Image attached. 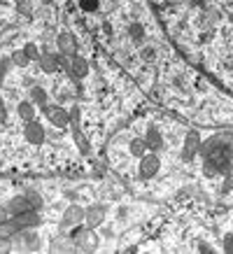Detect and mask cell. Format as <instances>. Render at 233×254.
Returning a JSON list of instances; mask_svg holds the SVG:
<instances>
[{
	"instance_id": "cell-5",
	"label": "cell",
	"mask_w": 233,
	"mask_h": 254,
	"mask_svg": "<svg viewBox=\"0 0 233 254\" xmlns=\"http://www.w3.org/2000/svg\"><path fill=\"white\" fill-rule=\"evenodd\" d=\"M198 149H201V135H198V131H189L184 138V147H182V159L191 161L198 154Z\"/></svg>"
},
{
	"instance_id": "cell-15",
	"label": "cell",
	"mask_w": 233,
	"mask_h": 254,
	"mask_svg": "<svg viewBox=\"0 0 233 254\" xmlns=\"http://www.w3.org/2000/svg\"><path fill=\"white\" fill-rule=\"evenodd\" d=\"M145 142H147L149 149H161V147H163V135H161V131H156V128H149V131H147V138H145Z\"/></svg>"
},
{
	"instance_id": "cell-14",
	"label": "cell",
	"mask_w": 233,
	"mask_h": 254,
	"mask_svg": "<svg viewBox=\"0 0 233 254\" xmlns=\"http://www.w3.org/2000/svg\"><path fill=\"white\" fill-rule=\"evenodd\" d=\"M21 231V226H19V222L16 219H12V222H5L0 224V240H9V238H14L16 233Z\"/></svg>"
},
{
	"instance_id": "cell-30",
	"label": "cell",
	"mask_w": 233,
	"mask_h": 254,
	"mask_svg": "<svg viewBox=\"0 0 233 254\" xmlns=\"http://www.w3.org/2000/svg\"><path fill=\"white\" fill-rule=\"evenodd\" d=\"M9 250H12V247H9L7 243H0V252H9Z\"/></svg>"
},
{
	"instance_id": "cell-27",
	"label": "cell",
	"mask_w": 233,
	"mask_h": 254,
	"mask_svg": "<svg viewBox=\"0 0 233 254\" xmlns=\"http://www.w3.org/2000/svg\"><path fill=\"white\" fill-rule=\"evenodd\" d=\"M224 250H226V252H233V238H226Z\"/></svg>"
},
{
	"instance_id": "cell-6",
	"label": "cell",
	"mask_w": 233,
	"mask_h": 254,
	"mask_svg": "<svg viewBox=\"0 0 233 254\" xmlns=\"http://www.w3.org/2000/svg\"><path fill=\"white\" fill-rule=\"evenodd\" d=\"M23 138L28 140L31 145H42V142H45V128H42V124H38L35 119H33V122H26V126H23Z\"/></svg>"
},
{
	"instance_id": "cell-9",
	"label": "cell",
	"mask_w": 233,
	"mask_h": 254,
	"mask_svg": "<svg viewBox=\"0 0 233 254\" xmlns=\"http://www.w3.org/2000/svg\"><path fill=\"white\" fill-rule=\"evenodd\" d=\"M28 210H35L33 208V203L28 198H26V193L23 196H14V198L7 203V212L9 215H21V212H28Z\"/></svg>"
},
{
	"instance_id": "cell-24",
	"label": "cell",
	"mask_w": 233,
	"mask_h": 254,
	"mask_svg": "<svg viewBox=\"0 0 233 254\" xmlns=\"http://www.w3.org/2000/svg\"><path fill=\"white\" fill-rule=\"evenodd\" d=\"M75 140H77V145L82 147V152H84V154H89V145H86L84 135H82V133H79V128H77V131H75Z\"/></svg>"
},
{
	"instance_id": "cell-1",
	"label": "cell",
	"mask_w": 233,
	"mask_h": 254,
	"mask_svg": "<svg viewBox=\"0 0 233 254\" xmlns=\"http://www.w3.org/2000/svg\"><path fill=\"white\" fill-rule=\"evenodd\" d=\"M75 243H77V250L82 252H93L98 247V236L93 233V229H77L75 231Z\"/></svg>"
},
{
	"instance_id": "cell-16",
	"label": "cell",
	"mask_w": 233,
	"mask_h": 254,
	"mask_svg": "<svg viewBox=\"0 0 233 254\" xmlns=\"http://www.w3.org/2000/svg\"><path fill=\"white\" fill-rule=\"evenodd\" d=\"M16 112H19V117H21L23 122H33L35 119V110H33L31 103H19Z\"/></svg>"
},
{
	"instance_id": "cell-8",
	"label": "cell",
	"mask_w": 233,
	"mask_h": 254,
	"mask_svg": "<svg viewBox=\"0 0 233 254\" xmlns=\"http://www.w3.org/2000/svg\"><path fill=\"white\" fill-rule=\"evenodd\" d=\"M161 168V161H159V156L156 154H145L142 156V161H140V175L142 177H154Z\"/></svg>"
},
{
	"instance_id": "cell-23",
	"label": "cell",
	"mask_w": 233,
	"mask_h": 254,
	"mask_svg": "<svg viewBox=\"0 0 233 254\" xmlns=\"http://www.w3.org/2000/svg\"><path fill=\"white\" fill-rule=\"evenodd\" d=\"M23 52H26V56H28L31 61H33V59H40V52H38V47H35V45H26V47H23Z\"/></svg>"
},
{
	"instance_id": "cell-10",
	"label": "cell",
	"mask_w": 233,
	"mask_h": 254,
	"mask_svg": "<svg viewBox=\"0 0 233 254\" xmlns=\"http://www.w3.org/2000/svg\"><path fill=\"white\" fill-rule=\"evenodd\" d=\"M103 219H105V205H91L89 210H84V222L89 224V226H98V224H103Z\"/></svg>"
},
{
	"instance_id": "cell-19",
	"label": "cell",
	"mask_w": 233,
	"mask_h": 254,
	"mask_svg": "<svg viewBox=\"0 0 233 254\" xmlns=\"http://www.w3.org/2000/svg\"><path fill=\"white\" fill-rule=\"evenodd\" d=\"M31 98L35 100L38 105H47V93L42 91L40 86H35V89H33V91H31Z\"/></svg>"
},
{
	"instance_id": "cell-7",
	"label": "cell",
	"mask_w": 233,
	"mask_h": 254,
	"mask_svg": "<svg viewBox=\"0 0 233 254\" xmlns=\"http://www.w3.org/2000/svg\"><path fill=\"white\" fill-rule=\"evenodd\" d=\"M56 45H58L61 56H68V59L77 56V40H75V35H72V33H61V35H58V40H56Z\"/></svg>"
},
{
	"instance_id": "cell-25",
	"label": "cell",
	"mask_w": 233,
	"mask_h": 254,
	"mask_svg": "<svg viewBox=\"0 0 233 254\" xmlns=\"http://www.w3.org/2000/svg\"><path fill=\"white\" fill-rule=\"evenodd\" d=\"M82 7L84 9H96L98 7V0H82Z\"/></svg>"
},
{
	"instance_id": "cell-11",
	"label": "cell",
	"mask_w": 233,
	"mask_h": 254,
	"mask_svg": "<svg viewBox=\"0 0 233 254\" xmlns=\"http://www.w3.org/2000/svg\"><path fill=\"white\" fill-rule=\"evenodd\" d=\"M70 75H72V77H77V79H82V77H86V75H89V63H86L84 56H72Z\"/></svg>"
},
{
	"instance_id": "cell-21",
	"label": "cell",
	"mask_w": 233,
	"mask_h": 254,
	"mask_svg": "<svg viewBox=\"0 0 233 254\" xmlns=\"http://www.w3.org/2000/svg\"><path fill=\"white\" fill-rule=\"evenodd\" d=\"M131 35L135 42H142L145 40V31H142V26L140 23H135V26H131Z\"/></svg>"
},
{
	"instance_id": "cell-13",
	"label": "cell",
	"mask_w": 233,
	"mask_h": 254,
	"mask_svg": "<svg viewBox=\"0 0 233 254\" xmlns=\"http://www.w3.org/2000/svg\"><path fill=\"white\" fill-rule=\"evenodd\" d=\"M14 219L19 222V226H21V229H33V226H38V224H40V215H38V212H33V210L16 215Z\"/></svg>"
},
{
	"instance_id": "cell-20",
	"label": "cell",
	"mask_w": 233,
	"mask_h": 254,
	"mask_svg": "<svg viewBox=\"0 0 233 254\" xmlns=\"http://www.w3.org/2000/svg\"><path fill=\"white\" fill-rule=\"evenodd\" d=\"M14 63L19 65V68H26V65L31 63V59L26 56V52H23V49H19V52H14Z\"/></svg>"
},
{
	"instance_id": "cell-26",
	"label": "cell",
	"mask_w": 233,
	"mask_h": 254,
	"mask_svg": "<svg viewBox=\"0 0 233 254\" xmlns=\"http://www.w3.org/2000/svg\"><path fill=\"white\" fill-rule=\"evenodd\" d=\"M7 215H9V212H7V205H0V224L7 219Z\"/></svg>"
},
{
	"instance_id": "cell-29",
	"label": "cell",
	"mask_w": 233,
	"mask_h": 254,
	"mask_svg": "<svg viewBox=\"0 0 233 254\" xmlns=\"http://www.w3.org/2000/svg\"><path fill=\"white\" fill-rule=\"evenodd\" d=\"M0 122H5V105H2V100H0Z\"/></svg>"
},
{
	"instance_id": "cell-17",
	"label": "cell",
	"mask_w": 233,
	"mask_h": 254,
	"mask_svg": "<svg viewBox=\"0 0 233 254\" xmlns=\"http://www.w3.org/2000/svg\"><path fill=\"white\" fill-rule=\"evenodd\" d=\"M128 149H131L133 156H140V159H142V156H145V149H149V147L145 140H133L131 145H128Z\"/></svg>"
},
{
	"instance_id": "cell-12",
	"label": "cell",
	"mask_w": 233,
	"mask_h": 254,
	"mask_svg": "<svg viewBox=\"0 0 233 254\" xmlns=\"http://www.w3.org/2000/svg\"><path fill=\"white\" fill-rule=\"evenodd\" d=\"M40 65H42V70H45V72H49V75H52V72H56V70L61 68V59H58L56 54H42V56H40Z\"/></svg>"
},
{
	"instance_id": "cell-3",
	"label": "cell",
	"mask_w": 233,
	"mask_h": 254,
	"mask_svg": "<svg viewBox=\"0 0 233 254\" xmlns=\"http://www.w3.org/2000/svg\"><path fill=\"white\" fill-rule=\"evenodd\" d=\"M82 222H84V210L79 208V205H68L65 212L61 215V226L63 229H77Z\"/></svg>"
},
{
	"instance_id": "cell-22",
	"label": "cell",
	"mask_w": 233,
	"mask_h": 254,
	"mask_svg": "<svg viewBox=\"0 0 233 254\" xmlns=\"http://www.w3.org/2000/svg\"><path fill=\"white\" fill-rule=\"evenodd\" d=\"M26 198L33 203V208H40V205H42V196L35 191H26Z\"/></svg>"
},
{
	"instance_id": "cell-4",
	"label": "cell",
	"mask_w": 233,
	"mask_h": 254,
	"mask_svg": "<svg viewBox=\"0 0 233 254\" xmlns=\"http://www.w3.org/2000/svg\"><path fill=\"white\" fill-rule=\"evenodd\" d=\"M42 108H45L47 119L54 124V126H61V128H65V126L70 124V112H65L61 105H42Z\"/></svg>"
},
{
	"instance_id": "cell-2",
	"label": "cell",
	"mask_w": 233,
	"mask_h": 254,
	"mask_svg": "<svg viewBox=\"0 0 233 254\" xmlns=\"http://www.w3.org/2000/svg\"><path fill=\"white\" fill-rule=\"evenodd\" d=\"M14 238H16V243H19V250H23V252H38L40 247H42V240H40L38 233L26 231V229H21Z\"/></svg>"
},
{
	"instance_id": "cell-18",
	"label": "cell",
	"mask_w": 233,
	"mask_h": 254,
	"mask_svg": "<svg viewBox=\"0 0 233 254\" xmlns=\"http://www.w3.org/2000/svg\"><path fill=\"white\" fill-rule=\"evenodd\" d=\"M52 252H75L77 250V245H68V240L61 238V240H54V245L49 247Z\"/></svg>"
},
{
	"instance_id": "cell-28",
	"label": "cell",
	"mask_w": 233,
	"mask_h": 254,
	"mask_svg": "<svg viewBox=\"0 0 233 254\" xmlns=\"http://www.w3.org/2000/svg\"><path fill=\"white\" fill-rule=\"evenodd\" d=\"M224 189H233V175L226 177V182H224Z\"/></svg>"
}]
</instances>
